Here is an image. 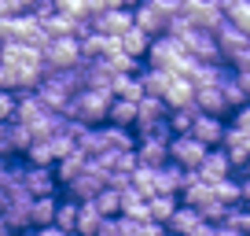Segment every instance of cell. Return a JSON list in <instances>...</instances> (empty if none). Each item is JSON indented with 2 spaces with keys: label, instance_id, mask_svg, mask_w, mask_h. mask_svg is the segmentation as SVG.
<instances>
[{
  "label": "cell",
  "instance_id": "obj_43",
  "mask_svg": "<svg viewBox=\"0 0 250 236\" xmlns=\"http://www.w3.org/2000/svg\"><path fill=\"white\" fill-rule=\"evenodd\" d=\"M166 236H173V233H166Z\"/></svg>",
  "mask_w": 250,
  "mask_h": 236
},
{
  "label": "cell",
  "instance_id": "obj_7",
  "mask_svg": "<svg viewBox=\"0 0 250 236\" xmlns=\"http://www.w3.org/2000/svg\"><path fill=\"white\" fill-rule=\"evenodd\" d=\"M0 63L8 67V71H37V67H44L37 48L19 45V41H4L0 45Z\"/></svg>",
  "mask_w": 250,
  "mask_h": 236
},
{
  "label": "cell",
  "instance_id": "obj_29",
  "mask_svg": "<svg viewBox=\"0 0 250 236\" xmlns=\"http://www.w3.org/2000/svg\"><path fill=\"white\" fill-rule=\"evenodd\" d=\"M195 115H199L195 103H188V107H169V115H166L169 133H173V137H177V133H188V129H191V122H195Z\"/></svg>",
  "mask_w": 250,
  "mask_h": 236
},
{
  "label": "cell",
  "instance_id": "obj_35",
  "mask_svg": "<svg viewBox=\"0 0 250 236\" xmlns=\"http://www.w3.org/2000/svg\"><path fill=\"white\" fill-rule=\"evenodd\" d=\"M55 11H62V15H74V19H85L92 15V0H52Z\"/></svg>",
  "mask_w": 250,
  "mask_h": 236
},
{
  "label": "cell",
  "instance_id": "obj_10",
  "mask_svg": "<svg viewBox=\"0 0 250 236\" xmlns=\"http://www.w3.org/2000/svg\"><path fill=\"white\" fill-rule=\"evenodd\" d=\"M88 19H92V30L103 33V37H118L125 26H133V11L129 8H107V11H96Z\"/></svg>",
  "mask_w": 250,
  "mask_h": 236
},
{
  "label": "cell",
  "instance_id": "obj_14",
  "mask_svg": "<svg viewBox=\"0 0 250 236\" xmlns=\"http://www.w3.org/2000/svg\"><path fill=\"white\" fill-rule=\"evenodd\" d=\"M195 173L203 177L206 185H213V181H221V177H228V173H232V163H228L225 148H210V151L203 155V163L195 166Z\"/></svg>",
  "mask_w": 250,
  "mask_h": 236
},
{
  "label": "cell",
  "instance_id": "obj_32",
  "mask_svg": "<svg viewBox=\"0 0 250 236\" xmlns=\"http://www.w3.org/2000/svg\"><path fill=\"white\" fill-rule=\"evenodd\" d=\"M52 225L62 229V233H74V229H78V199H62V203H55Z\"/></svg>",
  "mask_w": 250,
  "mask_h": 236
},
{
  "label": "cell",
  "instance_id": "obj_39",
  "mask_svg": "<svg viewBox=\"0 0 250 236\" xmlns=\"http://www.w3.org/2000/svg\"><path fill=\"white\" fill-rule=\"evenodd\" d=\"M239 192H243V203H250V170L239 173Z\"/></svg>",
  "mask_w": 250,
  "mask_h": 236
},
{
  "label": "cell",
  "instance_id": "obj_21",
  "mask_svg": "<svg viewBox=\"0 0 250 236\" xmlns=\"http://www.w3.org/2000/svg\"><path fill=\"white\" fill-rule=\"evenodd\" d=\"M195 107L203 111V115H225L228 103H225V96H221L217 85H203V89H195Z\"/></svg>",
  "mask_w": 250,
  "mask_h": 236
},
{
  "label": "cell",
  "instance_id": "obj_41",
  "mask_svg": "<svg viewBox=\"0 0 250 236\" xmlns=\"http://www.w3.org/2000/svg\"><path fill=\"white\" fill-rule=\"evenodd\" d=\"M217 236H243V233H235V229H228V225H217Z\"/></svg>",
  "mask_w": 250,
  "mask_h": 236
},
{
  "label": "cell",
  "instance_id": "obj_40",
  "mask_svg": "<svg viewBox=\"0 0 250 236\" xmlns=\"http://www.w3.org/2000/svg\"><path fill=\"white\" fill-rule=\"evenodd\" d=\"M33 236H66V233H62V229H55V225H41Z\"/></svg>",
  "mask_w": 250,
  "mask_h": 236
},
{
  "label": "cell",
  "instance_id": "obj_15",
  "mask_svg": "<svg viewBox=\"0 0 250 236\" xmlns=\"http://www.w3.org/2000/svg\"><path fill=\"white\" fill-rule=\"evenodd\" d=\"M184 181H188V170H180L177 163L155 166V192H169V196H177V192L184 189Z\"/></svg>",
  "mask_w": 250,
  "mask_h": 236
},
{
  "label": "cell",
  "instance_id": "obj_8",
  "mask_svg": "<svg viewBox=\"0 0 250 236\" xmlns=\"http://www.w3.org/2000/svg\"><path fill=\"white\" fill-rule=\"evenodd\" d=\"M147 63L151 67H158V71H169L173 67V59L177 55H184V48H180V41L173 37V33H158V37H151V45H147Z\"/></svg>",
  "mask_w": 250,
  "mask_h": 236
},
{
  "label": "cell",
  "instance_id": "obj_5",
  "mask_svg": "<svg viewBox=\"0 0 250 236\" xmlns=\"http://www.w3.org/2000/svg\"><path fill=\"white\" fill-rule=\"evenodd\" d=\"M107 185V170H103L96 159H88L85 166H81V173L74 177V181H66V192H70V199H78V203H85V199H92L96 192Z\"/></svg>",
  "mask_w": 250,
  "mask_h": 236
},
{
  "label": "cell",
  "instance_id": "obj_6",
  "mask_svg": "<svg viewBox=\"0 0 250 236\" xmlns=\"http://www.w3.org/2000/svg\"><path fill=\"white\" fill-rule=\"evenodd\" d=\"M206 144L203 141H195L191 133H177V137H169V163H177L180 170H195L199 163H203V155H206Z\"/></svg>",
  "mask_w": 250,
  "mask_h": 236
},
{
  "label": "cell",
  "instance_id": "obj_13",
  "mask_svg": "<svg viewBox=\"0 0 250 236\" xmlns=\"http://www.w3.org/2000/svg\"><path fill=\"white\" fill-rule=\"evenodd\" d=\"M188 133L195 137V141H203L206 148H217L221 137H225V118H221V115H203V111H199Z\"/></svg>",
  "mask_w": 250,
  "mask_h": 236
},
{
  "label": "cell",
  "instance_id": "obj_11",
  "mask_svg": "<svg viewBox=\"0 0 250 236\" xmlns=\"http://www.w3.org/2000/svg\"><path fill=\"white\" fill-rule=\"evenodd\" d=\"M133 151L140 166H162L169 163V137H140Z\"/></svg>",
  "mask_w": 250,
  "mask_h": 236
},
{
  "label": "cell",
  "instance_id": "obj_4",
  "mask_svg": "<svg viewBox=\"0 0 250 236\" xmlns=\"http://www.w3.org/2000/svg\"><path fill=\"white\" fill-rule=\"evenodd\" d=\"M66 151H74V141L62 133H52V137H33V144L26 148L33 166H55Z\"/></svg>",
  "mask_w": 250,
  "mask_h": 236
},
{
  "label": "cell",
  "instance_id": "obj_25",
  "mask_svg": "<svg viewBox=\"0 0 250 236\" xmlns=\"http://www.w3.org/2000/svg\"><path fill=\"white\" fill-rule=\"evenodd\" d=\"M55 203L59 199L55 196H33L30 199V225H52V218H55Z\"/></svg>",
  "mask_w": 250,
  "mask_h": 236
},
{
  "label": "cell",
  "instance_id": "obj_31",
  "mask_svg": "<svg viewBox=\"0 0 250 236\" xmlns=\"http://www.w3.org/2000/svg\"><path fill=\"white\" fill-rule=\"evenodd\" d=\"M210 189H213V199H217V203H225V207H235V203H243L239 181H235L232 173H228V177H221V181H213Z\"/></svg>",
  "mask_w": 250,
  "mask_h": 236
},
{
  "label": "cell",
  "instance_id": "obj_1",
  "mask_svg": "<svg viewBox=\"0 0 250 236\" xmlns=\"http://www.w3.org/2000/svg\"><path fill=\"white\" fill-rule=\"evenodd\" d=\"M107 103H110V93H100V89H78L66 103V115L78 118L81 126H96L107 118Z\"/></svg>",
  "mask_w": 250,
  "mask_h": 236
},
{
  "label": "cell",
  "instance_id": "obj_26",
  "mask_svg": "<svg viewBox=\"0 0 250 236\" xmlns=\"http://www.w3.org/2000/svg\"><path fill=\"white\" fill-rule=\"evenodd\" d=\"M169 81H173V71H158V67H151V71H144V74H140L144 96H166Z\"/></svg>",
  "mask_w": 250,
  "mask_h": 236
},
{
  "label": "cell",
  "instance_id": "obj_30",
  "mask_svg": "<svg viewBox=\"0 0 250 236\" xmlns=\"http://www.w3.org/2000/svg\"><path fill=\"white\" fill-rule=\"evenodd\" d=\"M107 118L114 122V126H133L136 122V103L133 100H118V96H110V103H107Z\"/></svg>",
  "mask_w": 250,
  "mask_h": 236
},
{
  "label": "cell",
  "instance_id": "obj_9",
  "mask_svg": "<svg viewBox=\"0 0 250 236\" xmlns=\"http://www.w3.org/2000/svg\"><path fill=\"white\" fill-rule=\"evenodd\" d=\"M19 181H22V189L30 192V196H52L55 192V173H52V166H22V173H19Z\"/></svg>",
  "mask_w": 250,
  "mask_h": 236
},
{
  "label": "cell",
  "instance_id": "obj_27",
  "mask_svg": "<svg viewBox=\"0 0 250 236\" xmlns=\"http://www.w3.org/2000/svg\"><path fill=\"white\" fill-rule=\"evenodd\" d=\"M85 163H88V159L81 155L78 148H74V151H66V155H62L59 163H55V181H62V185H66V181H74V177L81 173V166H85Z\"/></svg>",
  "mask_w": 250,
  "mask_h": 236
},
{
  "label": "cell",
  "instance_id": "obj_28",
  "mask_svg": "<svg viewBox=\"0 0 250 236\" xmlns=\"http://www.w3.org/2000/svg\"><path fill=\"white\" fill-rule=\"evenodd\" d=\"M92 207L103 214V218H114V214H122V192L110 189V185H103V189L92 196Z\"/></svg>",
  "mask_w": 250,
  "mask_h": 236
},
{
  "label": "cell",
  "instance_id": "obj_2",
  "mask_svg": "<svg viewBox=\"0 0 250 236\" xmlns=\"http://www.w3.org/2000/svg\"><path fill=\"white\" fill-rule=\"evenodd\" d=\"M41 63H44V74L78 67V63H81V45H78V37H48V45L41 48Z\"/></svg>",
  "mask_w": 250,
  "mask_h": 236
},
{
  "label": "cell",
  "instance_id": "obj_38",
  "mask_svg": "<svg viewBox=\"0 0 250 236\" xmlns=\"http://www.w3.org/2000/svg\"><path fill=\"white\" fill-rule=\"evenodd\" d=\"M92 236H122V218H118V214H114V218H103Z\"/></svg>",
  "mask_w": 250,
  "mask_h": 236
},
{
  "label": "cell",
  "instance_id": "obj_24",
  "mask_svg": "<svg viewBox=\"0 0 250 236\" xmlns=\"http://www.w3.org/2000/svg\"><path fill=\"white\" fill-rule=\"evenodd\" d=\"M122 214L133 221H147V199L133 189V185H125L122 189Z\"/></svg>",
  "mask_w": 250,
  "mask_h": 236
},
{
  "label": "cell",
  "instance_id": "obj_20",
  "mask_svg": "<svg viewBox=\"0 0 250 236\" xmlns=\"http://www.w3.org/2000/svg\"><path fill=\"white\" fill-rule=\"evenodd\" d=\"M180 207L177 196H169V192H155V196H147V218L158 221V225H166L169 221V214Z\"/></svg>",
  "mask_w": 250,
  "mask_h": 236
},
{
  "label": "cell",
  "instance_id": "obj_17",
  "mask_svg": "<svg viewBox=\"0 0 250 236\" xmlns=\"http://www.w3.org/2000/svg\"><path fill=\"white\" fill-rule=\"evenodd\" d=\"M147 45H151V37L140 26H125V30L118 33V48H122L125 55H133V59H140V55L147 52Z\"/></svg>",
  "mask_w": 250,
  "mask_h": 236
},
{
  "label": "cell",
  "instance_id": "obj_16",
  "mask_svg": "<svg viewBox=\"0 0 250 236\" xmlns=\"http://www.w3.org/2000/svg\"><path fill=\"white\" fill-rule=\"evenodd\" d=\"M217 89H221V96H225V103H228V111L232 107H239V103H247L250 96H247V89L239 85V74L235 71H221V81H217Z\"/></svg>",
  "mask_w": 250,
  "mask_h": 236
},
{
  "label": "cell",
  "instance_id": "obj_34",
  "mask_svg": "<svg viewBox=\"0 0 250 236\" xmlns=\"http://www.w3.org/2000/svg\"><path fill=\"white\" fill-rule=\"evenodd\" d=\"M100 59H103V67H107L110 74H136V59H133V55H125L118 45L110 48L107 55H100Z\"/></svg>",
  "mask_w": 250,
  "mask_h": 236
},
{
  "label": "cell",
  "instance_id": "obj_23",
  "mask_svg": "<svg viewBox=\"0 0 250 236\" xmlns=\"http://www.w3.org/2000/svg\"><path fill=\"white\" fill-rule=\"evenodd\" d=\"M100 137H103V148H107V151H129V148H136L133 133H129L125 126H114V122H110V126H103Z\"/></svg>",
  "mask_w": 250,
  "mask_h": 236
},
{
  "label": "cell",
  "instance_id": "obj_45",
  "mask_svg": "<svg viewBox=\"0 0 250 236\" xmlns=\"http://www.w3.org/2000/svg\"><path fill=\"white\" fill-rule=\"evenodd\" d=\"M247 207H250V203H247Z\"/></svg>",
  "mask_w": 250,
  "mask_h": 236
},
{
  "label": "cell",
  "instance_id": "obj_3",
  "mask_svg": "<svg viewBox=\"0 0 250 236\" xmlns=\"http://www.w3.org/2000/svg\"><path fill=\"white\" fill-rule=\"evenodd\" d=\"M177 41H180V48H184L191 59H199V63H225V59H221V48H217V41H213L210 30L188 26V30L180 33Z\"/></svg>",
  "mask_w": 250,
  "mask_h": 236
},
{
  "label": "cell",
  "instance_id": "obj_19",
  "mask_svg": "<svg viewBox=\"0 0 250 236\" xmlns=\"http://www.w3.org/2000/svg\"><path fill=\"white\" fill-rule=\"evenodd\" d=\"M199 221H203V218H199L195 207H184V203H180L177 211L169 214V221H166V233H173V236H188L191 229L199 225Z\"/></svg>",
  "mask_w": 250,
  "mask_h": 236
},
{
  "label": "cell",
  "instance_id": "obj_33",
  "mask_svg": "<svg viewBox=\"0 0 250 236\" xmlns=\"http://www.w3.org/2000/svg\"><path fill=\"white\" fill-rule=\"evenodd\" d=\"M100 221H103V214L92 207V199L78 203V229H74V233H81V236H92L96 229H100Z\"/></svg>",
  "mask_w": 250,
  "mask_h": 236
},
{
  "label": "cell",
  "instance_id": "obj_44",
  "mask_svg": "<svg viewBox=\"0 0 250 236\" xmlns=\"http://www.w3.org/2000/svg\"><path fill=\"white\" fill-rule=\"evenodd\" d=\"M8 236H15V233H8Z\"/></svg>",
  "mask_w": 250,
  "mask_h": 236
},
{
  "label": "cell",
  "instance_id": "obj_18",
  "mask_svg": "<svg viewBox=\"0 0 250 236\" xmlns=\"http://www.w3.org/2000/svg\"><path fill=\"white\" fill-rule=\"evenodd\" d=\"M166 107H188V103H195V85L188 78H180V74H173L169 89H166Z\"/></svg>",
  "mask_w": 250,
  "mask_h": 236
},
{
  "label": "cell",
  "instance_id": "obj_42",
  "mask_svg": "<svg viewBox=\"0 0 250 236\" xmlns=\"http://www.w3.org/2000/svg\"><path fill=\"white\" fill-rule=\"evenodd\" d=\"M0 85H4V63H0Z\"/></svg>",
  "mask_w": 250,
  "mask_h": 236
},
{
  "label": "cell",
  "instance_id": "obj_12",
  "mask_svg": "<svg viewBox=\"0 0 250 236\" xmlns=\"http://www.w3.org/2000/svg\"><path fill=\"white\" fill-rule=\"evenodd\" d=\"M213 41H217V48H221V59H232L235 52H243V48L250 45V33H243L239 26H232L228 19H221V26L213 30Z\"/></svg>",
  "mask_w": 250,
  "mask_h": 236
},
{
  "label": "cell",
  "instance_id": "obj_36",
  "mask_svg": "<svg viewBox=\"0 0 250 236\" xmlns=\"http://www.w3.org/2000/svg\"><path fill=\"white\" fill-rule=\"evenodd\" d=\"M15 107H19V96L11 89H0V122H11L15 118Z\"/></svg>",
  "mask_w": 250,
  "mask_h": 236
},
{
  "label": "cell",
  "instance_id": "obj_22",
  "mask_svg": "<svg viewBox=\"0 0 250 236\" xmlns=\"http://www.w3.org/2000/svg\"><path fill=\"white\" fill-rule=\"evenodd\" d=\"M110 96H118V100H140L144 96V85H140V74H114V81H110Z\"/></svg>",
  "mask_w": 250,
  "mask_h": 236
},
{
  "label": "cell",
  "instance_id": "obj_37",
  "mask_svg": "<svg viewBox=\"0 0 250 236\" xmlns=\"http://www.w3.org/2000/svg\"><path fill=\"white\" fill-rule=\"evenodd\" d=\"M232 129H239V133H250V100L239 103V107H232V122H228Z\"/></svg>",
  "mask_w": 250,
  "mask_h": 236
}]
</instances>
